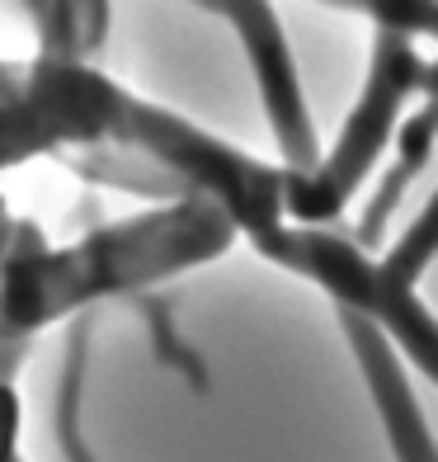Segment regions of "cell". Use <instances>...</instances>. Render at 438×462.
<instances>
[]
</instances>
